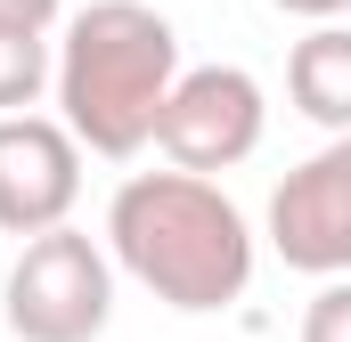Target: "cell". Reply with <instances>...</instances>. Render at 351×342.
Here are the masks:
<instances>
[{"label": "cell", "instance_id": "8fae6325", "mask_svg": "<svg viewBox=\"0 0 351 342\" xmlns=\"http://www.w3.org/2000/svg\"><path fill=\"white\" fill-rule=\"evenodd\" d=\"M269 8H286V16H311V25H343L351 0H269Z\"/></svg>", "mask_w": 351, "mask_h": 342}, {"label": "cell", "instance_id": "ba28073f", "mask_svg": "<svg viewBox=\"0 0 351 342\" xmlns=\"http://www.w3.org/2000/svg\"><path fill=\"white\" fill-rule=\"evenodd\" d=\"M58 82V49H49V33H16V25H0V122L8 114H33V98Z\"/></svg>", "mask_w": 351, "mask_h": 342}, {"label": "cell", "instance_id": "9c48e42d", "mask_svg": "<svg viewBox=\"0 0 351 342\" xmlns=\"http://www.w3.org/2000/svg\"><path fill=\"white\" fill-rule=\"evenodd\" d=\"M294 342H351V277H335V285H319V293H311L302 334H294Z\"/></svg>", "mask_w": 351, "mask_h": 342}, {"label": "cell", "instance_id": "3957f363", "mask_svg": "<svg viewBox=\"0 0 351 342\" xmlns=\"http://www.w3.org/2000/svg\"><path fill=\"white\" fill-rule=\"evenodd\" d=\"M0 318L16 342H98L114 326V253L82 228H49L16 245Z\"/></svg>", "mask_w": 351, "mask_h": 342}, {"label": "cell", "instance_id": "30bf717a", "mask_svg": "<svg viewBox=\"0 0 351 342\" xmlns=\"http://www.w3.org/2000/svg\"><path fill=\"white\" fill-rule=\"evenodd\" d=\"M66 16V0H0V25H16V33H49Z\"/></svg>", "mask_w": 351, "mask_h": 342}, {"label": "cell", "instance_id": "7a4b0ae2", "mask_svg": "<svg viewBox=\"0 0 351 342\" xmlns=\"http://www.w3.org/2000/svg\"><path fill=\"white\" fill-rule=\"evenodd\" d=\"M180 66V33L164 8L147 0H90L66 16L58 33V122L74 131V147L131 163L156 147V122L172 106Z\"/></svg>", "mask_w": 351, "mask_h": 342}, {"label": "cell", "instance_id": "6da1fadb", "mask_svg": "<svg viewBox=\"0 0 351 342\" xmlns=\"http://www.w3.org/2000/svg\"><path fill=\"white\" fill-rule=\"evenodd\" d=\"M106 253L164 310L213 318V310L245 302V285H254V220L229 204L221 179L131 171L106 204Z\"/></svg>", "mask_w": 351, "mask_h": 342}, {"label": "cell", "instance_id": "8992f818", "mask_svg": "<svg viewBox=\"0 0 351 342\" xmlns=\"http://www.w3.org/2000/svg\"><path fill=\"white\" fill-rule=\"evenodd\" d=\"M82 204V147L49 114H8L0 122V237L33 245L49 228H74Z\"/></svg>", "mask_w": 351, "mask_h": 342}, {"label": "cell", "instance_id": "52a82bcc", "mask_svg": "<svg viewBox=\"0 0 351 342\" xmlns=\"http://www.w3.org/2000/svg\"><path fill=\"white\" fill-rule=\"evenodd\" d=\"M286 98L327 139H351V25H311L286 57Z\"/></svg>", "mask_w": 351, "mask_h": 342}, {"label": "cell", "instance_id": "277c9868", "mask_svg": "<svg viewBox=\"0 0 351 342\" xmlns=\"http://www.w3.org/2000/svg\"><path fill=\"white\" fill-rule=\"evenodd\" d=\"M262 131H269V98H262V82L245 66H188L172 82L164 122H156V147H164L172 171L213 179V171L245 163L262 147Z\"/></svg>", "mask_w": 351, "mask_h": 342}, {"label": "cell", "instance_id": "5b68a950", "mask_svg": "<svg viewBox=\"0 0 351 342\" xmlns=\"http://www.w3.org/2000/svg\"><path fill=\"white\" fill-rule=\"evenodd\" d=\"M269 253L319 285L351 277V139H327L269 187Z\"/></svg>", "mask_w": 351, "mask_h": 342}]
</instances>
